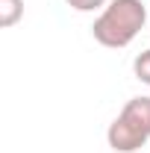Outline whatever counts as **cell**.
Segmentation results:
<instances>
[{
    "label": "cell",
    "mask_w": 150,
    "mask_h": 153,
    "mask_svg": "<svg viewBox=\"0 0 150 153\" xmlns=\"http://www.w3.org/2000/svg\"><path fill=\"white\" fill-rule=\"evenodd\" d=\"M150 138V97H130L121 115L106 130V141L115 153H135Z\"/></svg>",
    "instance_id": "obj_2"
},
{
    "label": "cell",
    "mask_w": 150,
    "mask_h": 153,
    "mask_svg": "<svg viewBox=\"0 0 150 153\" xmlns=\"http://www.w3.org/2000/svg\"><path fill=\"white\" fill-rule=\"evenodd\" d=\"M144 24H147L144 0H109L106 9L94 18L91 36L97 44L121 50L135 41V36L144 30Z\"/></svg>",
    "instance_id": "obj_1"
},
{
    "label": "cell",
    "mask_w": 150,
    "mask_h": 153,
    "mask_svg": "<svg viewBox=\"0 0 150 153\" xmlns=\"http://www.w3.org/2000/svg\"><path fill=\"white\" fill-rule=\"evenodd\" d=\"M132 74H135V79H141L144 85H150V47L135 56V62H132Z\"/></svg>",
    "instance_id": "obj_4"
},
{
    "label": "cell",
    "mask_w": 150,
    "mask_h": 153,
    "mask_svg": "<svg viewBox=\"0 0 150 153\" xmlns=\"http://www.w3.org/2000/svg\"><path fill=\"white\" fill-rule=\"evenodd\" d=\"M24 18V0H0V27L9 30Z\"/></svg>",
    "instance_id": "obj_3"
},
{
    "label": "cell",
    "mask_w": 150,
    "mask_h": 153,
    "mask_svg": "<svg viewBox=\"0 0 150 153\" xmlns=\"http://www.w3.org/2000/svg\"><path fill=\"white\" fill-rule=\"evenodd\" d=\"M65 3H68L71 9H76V12H97V9L103 12L109 0H65Z\"/></svg>",
    "instance_id": "obj_5"
}]
</instances>
